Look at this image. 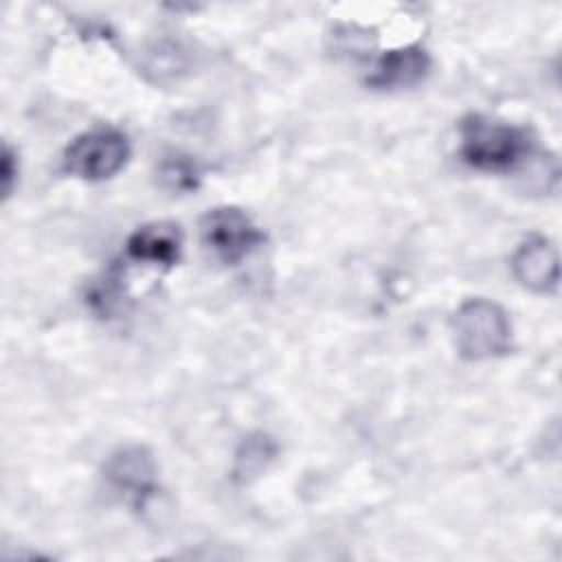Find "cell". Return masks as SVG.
I'll return each instance as SVG.
<instances>
[{
	"label": "cell",
	"mask_w": 562,
	"mask_h": 562,
	"mask_svg": "<svg viewBox=\"0 0 562 562\" xmlns=\"http://www.w3.org/2000/svg\"><path fill=\"white\" fill-rule=\"evenodd\" d=\"M531 140L525 127L494 121L483 114H470L461 121L459 156L479 171L503 173L525 162Z\"/></svg>",
	"instance_id": "1"
},
{
	"label": "cell",
	"mask_w": 562,
	"mask_h": 562,
	"mask_svg": "<svg viewBox=\"0 0 562 562\" xmlns=\"http://www.w3.org/2000/svg\"><path fill=\"white\" fill-rule=\"evenodd\" d=\"M130 158V140L116 127H94L70 140L64 149L61 167L66 173L101 182L116 176Z\"/></svg>",
	"instance_id": "3"
},
{
	"label": "cell",
	"mask_w": 562,
	"mask_h": 562,
	"mask_svg": "<svg viewBox=\"0 0 562 562\" xmlns=\"http://www.w3.org/2000/svg\"><path fill=\"white\" fill-rule=\"evenodd\" d=\"M127 257L154 268L169 270L182 255V231L176 222H149L138 226L125 244Z\"/></svg>",
	"instance_id": "6"
},
{
	"label": "cell",
	"mask_w": 562,
	"mask_h": 562,
	"mask_svg": "<svg viewBox=\"0 0 562 562\" xmlns=\"http://www.w3.org/2000/svg\"><path fill=\"white\" fill-rule=\"evenodd\" d=\"M452 338L461 358L490 360L512 347V323L505 310L487 299H468L452 316Z\"/></svg>",
	"instance_id": "2"
},
{
	"label": "cell",
	"mask_w": 562,
	"mask_h": 562,
	"mask_svg": "<svg viewBox=\"0 0 562 562\" xmlns=\"http://www.w3.org/2000/svg\"><path fill=\"white\" fill-rule=\"evenodd\" d=\"M160 178L173 191H189L198 187L200 171L187 156H171L160 165Z\"/></svg>",
	"instance_id": "9"
},
{
	"label": "cell",
	"mask_w": 562,
	"mask_h": 562,
	"mask_svg": "<svg viewBox=\"0 0 562 562\" xmlns=\"http://www.w3.org/2000/svg\"><path fill=\"white\" fill-rule=\"evenodd\" d=\"M18 180V156L15 151L4 143L2 154H0V189H2V198L7 200L15 187Z\"/></svg>",
	"instance_id": "10"
},
{
	"label": "cell",
	"mask_w": 562,
	"mask_h": 562,
	"mask_svg": "<svg viewBox=\"0 0 562 562\" xmlns=\"http://www.w3.org/2000/svg\"><path fill=\"white\" fill-rule=\"evenodd\" d=\"M430 66H432V59L428 50L422 46L411 44L402 48H391L378 59L367 83L378 90L413 88L426 79V75L430 72Z\"/></svg>",
	"instance_id": "8"
},
{
	"label": "cell",
	"mask_w": 562,
	"mask_h": 562,
	"mask_svg": "<svg viewBox=\"0 0 562 562\" xmlns=\"http://www.w3.org/2000/svg\"><path fill=\"white\" fill-rule=\"evenodd\" d=\"M105 483L132 509H145L158 490V465L143 446H123L105 463Z\"/></svg>",
	"instance_id": "5"
},
{
	"label": "cell",
	"mask_w": 562,
	"mask_h": 562,
	"mask_svg": "<svg viewBox=\"0 0 562 562\" xmlns=\"http://www.w3.org/2000/svg\"><path fill=\"white\" fill-rule=\"evenodd\" d=\"M512 272L516 281L538 294L555 292L558 288V250L555 246L540 237H527L512 255Z\"/></svg>",
	"instance_id": "7"
},
{
	"label": "cell",
	"mask_w": 562,
	"mask_h": 562,
	"mask_svg": "<svg viewBox=\"0 0 562 562\" xmlns=\"http://www.w3.org/2000/svg\"><path fill=\"white\" fill-rule=\"evenodd\" d=\"M202 244L226 266H237L248 259L266 239L252 217L237 206H215L200 224Z\"/></svg>",
	"instance_id": "4"
}]
</instances>
